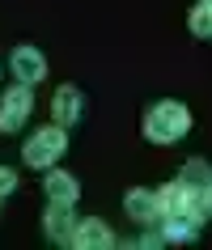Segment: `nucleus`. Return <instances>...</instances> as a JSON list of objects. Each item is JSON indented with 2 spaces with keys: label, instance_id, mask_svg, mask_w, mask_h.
<instances>
[{
  "label": "nucleus",
  "instance_id": "obj_1",
  "mask_svg": "<svg viewBox=\"0 0 212 250\" xmlns=\"http://www.w3.org/2000/svg\"><path fill=\"white\" fill-rule=\"evenodd\" d=\"M145 132L153 136V140H174V136H183L187 132V110H183V106H174V102L157 106V110L148 115Z\"/></svg>",
  "mask_w": 212,
  "mask_h": 250
},
{
  "label": "nucleus",
  "instance_id": "obj_2",
  "mask_svg": "<svg viewBox=\"0 0 212 250\" xmlns=\"http://www.w3.org/2000/svg\"><path fill=\"white\" fill-rule=\"evenodd\" d=\"M60 153H64V136L47 127V132H39L34 140H30V148H26V161H30V166H47V161H55Z\"/></svg>",
  "mask_w": 212,
  "mask_h": 250
},
{
  "label": "nucleus",
  "instance_id": "obj_3",
  "mask_svg": "<svg viewBox=\"0 0 212 250\" xmlns=\"http://www.w3.org/2000/svg\"><path fill=\"white\" fill-rule=\"evenodd\" d=\"M13 72L21 85H34V81L42 77V55L39 51H30V47H21V51L13 55Z\"/></svg>",
  "mask_w": 212,
  "mask_h": 250
},
{
  "label": "nucleus",
  "instance_id": "obj_4",
  "mask_svg": "<svg viewBox=\"0 0 212 250\" xmlns=\"http://www.w3.org/2000/svg\"><path fill=\"white\" fill-rule=\"evenodd\" d=\"M26 110H30V93H26V89H13L9 98H4V115H0V127H4V132H13L17 123L26 119Z\"/></svg>",
  "mask_w": 212,
  "mask_h": 250
},
{
  "label": "nucleus",
  "instance_id": "obj_5",
  "mask_svg": "<svg viewBox=\"0 0 212 250\" xmlns=\"http://www.w3.org/2000/svg\"><path fill=\"white\" fill-rule=\"evenodd\" d=\"M157 208H161V199H153L148 191H132V195H127V212H132L136 221H153Z\"/></svg>",
  "mask_w": 212,
  "mask_h": 250
},
{
  "label": "nucleus",
  "instance_id": "obj_6",
  "mask_svg": "<svg viewBox=\"0 0 212 250\" xmlns=\"http://www.w3.org/2000/svg\"><path fill=\"white\" fill-rule=\"evenodd\" d=\"M47 195L60 199V204H72V199H77V187H72L68 174H51V178H47Z\"/></svg>",
  "mask_w": 212,
  "mask_h": 250
},
{
  "label": "nucleus",
  "instance_id": "obj_7",
  "mask_svg": "<svg viewBox=\"0 0 212 250\" xmlns=\"http://www.w3.org/2000/svg\"><path fill=\"white\" fill-rule=\"evenodd\" d=\"M77 106H81L77 89H60V93H55V115L64 119V123H72V119H77Z\"/></svg>",
  "mask_w": 212,
  "mask_h": 250
},
{
  "label": "nucleus",
  "instance_id": "obj_8",
  "mask_svg": "<svg viewBox=\"0 0 212 250\" xmlns=\"http://www.w3.org/2000/svg\"><path fill=\"white\" fill-rule=\"evenodd\" d=\"M77 242H81V246H85V242H98V246H110V233H106L102 225H81Z\"/></svg>",
  "mask_w": 212,
  "mask_h": 250
},
{
  "label": "nucleus",
  "instance_id": "obj_9",
  "mask_svg": "<svg viewBox=\"0 0 212 250\" xmlns=\"http://www.w3.org/2000/svg\"><path fill=\"white\" fill-rule=\"evenodd\" d=\"M191 30H195V34H212V4L195 9V17H191Z\"/></svg>",
  "mask_w": 212,
  "mask_h": 250
},
{
  "label": "nucleus",
  "instance_id": "obj_10",
  "mask_svg": "<svg viewBox=\"0 0 212 250\" xmlns=\"http://www.w3.org/2000/svg\"><path fill=\"white\" fill-rule=\"evenodd\" d=\"M68 212H47V233H55V237H64L68 233V221H64Z\"/></svg>",
  "mask_w": 212,
  "mask_h": 250
},
{
  "label": "nucleus",
  "instance_id": "obj_11",
  "mask_svg": "<svg viewBox=\"0 0 212 250\" xmlns=\"http://www.w3.org/2000/svg\"><path fill=\"white\" fill-rule=\"evenodd\" d=\"M4 191H13V170H0V195Z\"/></svg>",
  "mask_w": 212,
  "mask_h": 250
},
{
  "label": "nucleus",
  "instance_id": "obj_12",
  "mask_svg": "<svg viewBox=\"0 0 212 250\" xmlns=\"http://www.w3.org/2000/svg\"><path fill=\"white\" fill-rule=\"evenodd\" d=\"M208 4H212V0H208Z\"/></svg>",
  "mask_w": 212,
  "mask_h": 250
}]
</instances>
